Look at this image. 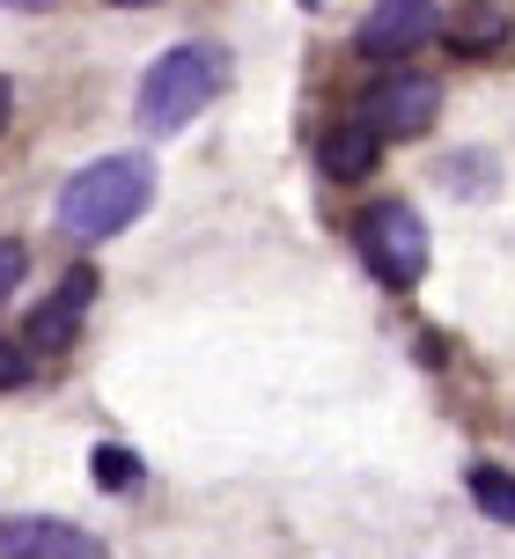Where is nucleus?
<instances>
[{
  "instance_id": "nucleus-16",
  "label": "nucleus",
  "mask_w": 515,
  "mask_h": 559,
  "mask_svg": "<svg viewBox=\"0 0 515 559\" xmlns=\"http://www.w3.org/2000/svg\"><path fill=\"white\" fill-rule=\"evenodd\" d=\"M111 8H147V0H111Z\"/></svg>"
},
{
  "instance_id": "nucleus-15",
  "label": "nucleus",
  "mask_w": 515,
  "mask_h": 559,
  "mask_svg": "<svg viewBox=\"0 0 515 559\" xmlns=\"http://www.w3.org/2000/svg\"><path fill=\"white\" fill-rule=\"evenodd\" d=\"M15 8H52V0H15Z\"/></svg>"
},
{
  "instance_id": "nucleus-2",
  "label": "nucleus",
  "mask_w": 515,
  "mask_h": 559,
  "mask_svg": "<svg viewBox=\"0 0 515 559\" xmlns=\"http://www.w3.org/2000/svg\"><path fill=\"white\" fill-rule=\"evenodd\" d=\"M221 82H229V52L221 45H177V52H163L155 67H147L141 96H133V118H141V133H177V126H192V118L221 96Z\"/></svg>"
},
{
  "instance_id": "nucleus-11",
  "label": "nucleus",
  "mask_w": 515,
  "mask_h": 559,
  "mask_svg": "<svg viewBox=\"0 0 515 559\" xmlns=\"http://www.w3.org/2000/svg\"><path fill=\"white\" fill-rule=\"evenodd\" d=\"M88 472H96V486L125 493V486L141 478V456H125V449H96V456H88Z\"/></svg>"
},
{
  "instance_id": "nucleus-5",
  "label": "nucleus",
  "mask_w": 515,
  "mask_h": 559,
  "mask_svg": "<svg viewBox=\"0 0 515 559\" xmlns=\"http://www.w3.org/2000/svg\"><path fill=\"white\" fill-rule=\"evenodd\" d=\"M0 559H111L104 537L74 531L59 515H0Z\"/></svg>"
},
{
  "instance_id": "nucleus-12",
  "label": "nucleus",
  "mask_w": 515,
  "mask_h": 559,
  "mask_svg": "<svg viewBox=\"0 0 515 559\" xmlns=\"http://www.w3.org/2000/svg\"><path fill=\"white\" fill-rule=\"evenodd\" d=\"M23 376H29V354L15 346V338H0V391H15Z\"/></svg>"
},
{
  "instance_id": "nucleus-10",
  "label": "nucleus",
  "mask_w": 515,
  "mask_h": 559,
  "mask_svg": "<svg viewBox=\"0 0 515 559\" xmlns=\"http://www.w3.org/2000/svg\"><path fill=\"white\" fill-rule=\"evenodd\" d=\"M464 486H471V501H479V515H487V523L515 531V472H501V464H471V472H464Z\"/></svg>"
},
{
  "instance_id": "nucleus-8",
  "label": "nucleus",
  "mask_w": 515,
  "mask_h": 559,
  "mask_svg": "<svg viewBox=\"0 0 515 559\" xmlns=\"http://www.w3.org/2000/svg\"><path fill=\"white\" fill-rule=\"evenodd\" d=\"M375 155H383V133H375L369 118H346V126H332V133L316 140V163H324L332 185H361L375 169Z\"/></svg>"
},
{
  "instance_id": "nucleus-9",
  "label": "nucleus",
  "mask_w": 515,
  "mask_h": 559,
  "mask_svg": "<svg viewBox=\"0 0 515 559\" xmlns=\"http://www.w3.org/2000/svg\"><path fill=\"white\" fill-rule=\"evenodd\" d=\"M442 37H450V52H457V59H487V52L508 45V15H501L493 0H457L450 23H442Z\"/></svg>"
},
{
  "instance_id": "nucleus-3",
  "label": "nucleus",
  "mask_w": 515,
  "mask_h": 559,
  "mask_svg": "<svg viewBox=\"0 0 515 559\" xmlns=\"http://www.w3.org/2000/svg\"><path fill=\"white\" fill-rule=\"evenodd\" d=\"M354 251L369 258V273L383 287H420V273H428V222L405 199H375L354 222Z\"/></svg>"
},
{
  "instance_id": "nucleus-6",
  "label": "nucleus",
  "mask_w": 515,
  "mask_h": 559,
  "mask_svg": "<svg viewBox=\"0 0 515 559\" xmlns=\"http://www.w3.org/2000/svg\"><path fill=\"white\" fill-rule=\"evenodd\" d=\"M434 111H442V88L428 82V74H391V82L369 96V126L383 140H412V133H428Z\"/></svg>"
},
{
  "instance_id": "nucleus-14",
  "label": "nucleus",
  "mask_w": 515,
  "mask_h": 559,
  "mask_svg": "<svg viewBox=\"0 0 515 559\" xmlns=\"http://www.w3.org/2000/svg\"><path fill=\"white\" fill-rule=\"evenodd\" d=\"M8 111H15V88L0 82V126H8Z\"/></svg>"
},
{
  "instance_id": "nucleus-1",
  "label": "nucleus",
  "mask_w": 515,
  "mask_h": 559,
  "mask_svg": "<svg viewBox=\"0 0 515 559\" xmlns=\"http://www.w3.org/2000/svg\"><path fill=\"white\" fill-rule=\"evenodd\" d=\"M147 199H155V163H147V155H104V163H88L82 177H67L59 228H67L74 243H104V236L141 222Z\"/></svg>"
},
{
  "instance_id": "nucleus-13",
  "label": "nucleus",
  "mask_w": 515,
  "mask_h": 559,
  "mask_svg": "<svg viewBox=\"0 0 515 559\" xmlns=\"http://www.w3.org/2000/svg\"><path fill=\"white\" fill-rule=\"evenodd\" d=\"M23 243H0V302H8V295H15V280H23Z\"/></svg>"
},
{
  "instance_id": "nucleus-4",
  "label": "nucleus",
  "mask_w": 515,
  "mask_h": 559,
  "mask_svg": "<svg viewBox=\"0 0 515 559\" xmlns=\"http://www.w3.org/2000/svg\"><path fill=\"white\" fill-rule=\"evenodd\" d=\"M88 302H96V265H74L45 302L29 309V354H67V346L82 338Z\"/></svg>"
},
{
  "instance_id": "nucleus-7",
  "label": "nucleus",
  "mask_w": 515,
  "mask_h": 559,
  "mask_svg": "<svg viewBox=\"0 0 515 559\" xmlns=\"http://www.w3.org/2000/svg\"><path fill=\"white\" fill-rule=\"evenodd\" d=\"M434 23H442V8L434 0H375V15L361 23V52L369 59H405L412 45H428L434 37Z\"/></svg>"
}]
</instances>
